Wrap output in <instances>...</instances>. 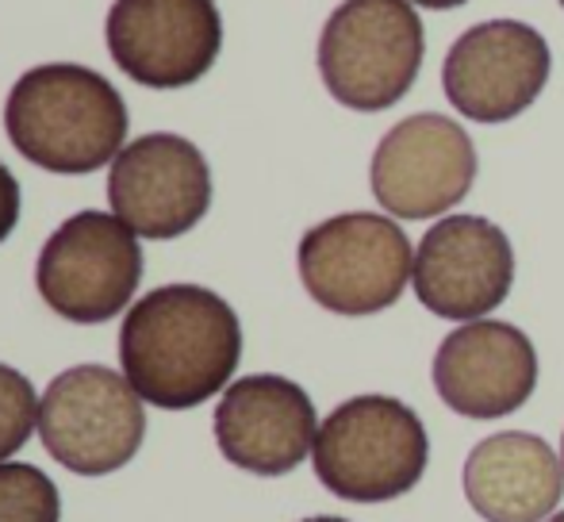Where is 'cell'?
<instances>
[{"instance_id":"obj_1","label":"cell","mask_w":564,"mask_h":522,"mask_svg":"<svg viewBox=\"0 0 564 522\" xmlns=\"http://www.w3.org/2000/svg\"><path fill=\"white\" fill-rule=\"evenodd\" d=\"M119 361L131 389L165 411L200 407L242 361V323L219 292L165 284L127 312Z\"/></svg>"},{"instance_id":"obj_2","label":"cell","mask_w":564,"mask_h":522,"mask_svg":"<svg viewBox=\"0 0 564 522\" xmlns=\"http://www.w3.org/2000/svg\"><path fill=\"white\" fill-rule=\"evenodd\" d=\"M4 131L39 170L77 177L119 157L127 139V105L105 74L54 62L28 69L12 85Z\"/></svg>"},{"instance_id":"obj_3","label":"cell","mask_w":564,"mask_h":522,"mask_svg":"<svg viewBox=\"0 0 564 522\" xmlns=\"http://www.w3.org/2000/svg\"><path fill=\"white\" fill-rule=\"evenodd\" d=\"M315 477L349 503H388L423 480L431 438L415 411L395 395H354L315 434Z\"/></svg>"},{"instance_id":"obj_4","label":"cell","mask_w":564,"mask_h":522,"mask_svg":"<svg viewBox=\"0 0 564 522\" xmlns=\"http://www.w3.org/2000/svg\"><path fill=\"white\" fill-rule=\"evenodd\" d=\"M423 20L408 0H341L319 35L327 93L354 112L400 105L423 66Z\"/></svg>"},{"instance_id":"obj_5","label":"cell","mask_w":564,"mask_h":522,"mask_svg":"<svg viewBox=\"0 0 564 522\" xmlns=\"http://www.w3.org/2000/svg\"><path fill=\"white\" fill-rule=\"evenodd\" d=\"M300 281L307 296L335 315H377L403 296L415 250L395 219L346 211L315 224L300 239Z\"/></svg>"},{"instance_id":"obj_6","label":"cell","mask_w":564,"mask_h":522,"mask_svg":"<svg viewBox=\"0 0 564 522\" xmlns=\"http://www.w3.org/2000/svg\"><path fill=\"white\" fill-rule=\"evenodd\" d=\"M46 454L77 477H108L139 454L147 438L142 395L105 366H74L39 400Z\"/></svg>"},{"instance_id":"obj_7","label":"cell","mask_w":564,"mask_h":522,"mask_svg":"<svg viewBox=\"0 0 564 522\" xmlns=\"http://www.w3.org/2000/svg\"><path fill=\"white\" fill-rule=\"evenodd\" d=\"M142 281L134 231L108 211H77L51 239L35 265L39 296L69 323H108L131 304Z\"/></svg>"},{"instance_id":"obj_8","label":"cell","mask_w":564,"mask_h":522,"mask_svg":"<svg viewBox=\"0 0 564 522\" xmlns=\"http://www.w3.org/2000/svg\"><path fill=\"white\" fill-rule=\"evenodd\" d=\"M372 196L395 219H434L457 208L476 181V146L438 112L400 120L372 154Z\"/></svg>"},{"instance_id":"obj_9","label":"cell","mask_w":564,"mask_h":522,"mask_svg":"<svg viewBox=\"0 0 564 522\" xmlns=\"http://www.w3.org/2000/svg\"><path fill=\"white\" fill-rule=\"evenodd\" d=\"M105 35L116 66L131 81L185 89L216 66L224 15L216 0H116Z\"/></svg>"},{"instance_id":"obj_10","label":"cell","mask_w":564,"mask_h":522,"mask_svg":"<svg viewBox=\"0 0 564 522\" xmlns=\"http://www.w3.org/2000/svg\"><path fill=\"white\" fill-rule=\"evenodd\" d=\"M108 204L142 239H181L212 208L208 157L181 134H142L112 162Z\"/></svg>"},{"instance_id":"obj_11","label":"cell","mask_w":564,"mask_h":522,"mask_svg":"<svg viewBox=\"0 0 564 522\" xmlns=\"http://www.w3.org/2000/svg\"><path fill=\"white\" fill-rule=\"evenodd\" d=\"M550 66L553 54L542 31L522 20H488L449 46L442 85L460 116L476 123H507L542 97Z\"/></svg>"},{"instance_id":"obj_12","label":"cell","mask_w":564,"mask_h":522,"mask_svg":"<svg viewBox=\"0 0 564 522\" xmlns=\"http://www.w3.org/2000/svg\"><path fill=\"white\" fill-rule=\"evenodd\" d=\"M411 284L438 319H484L514 284L511 239L484 216L438 219L415 250Z\"/></svg>"},{"instance_id":"obj_13","label":"cell","mask_w":564,"mask_h":522,"mask_svg":"<svg viewBox=\"0 0 564 522\" xmlns=\"http://www.w3.org/2000/svg\"><path fill=\"white\" fill-rule=\"evenodd\" d=\"M434 389L465 418L511 415L538 389L534 342L514 323H460L434 354Z\"/></svg>"},{"instance_id":"obj_14","label":"cell","mask_w":564,"mask_h":522,"mask_svg":"<svg viewBox=\"0 0 564 522\" xmlns=\"http://www.w3.org/2000/svg\"><path fill=\"white\" fill-rule=\"evenodd\" d=\"M315 403L296 381L253 373L235 381L216 407V442L230 465L284 477L315 449Z\"/></svg>"},{"instance_id":"obj_15","label":"cell","mask_w":564,"mask_h":522,"mask_svg":"<svg viewBox=\"0 0 564 522\" xmlns=\"http://www.w3.org/2000/svg\"><path fill=\"white\" fill-rule=\"evenodd\" d=\"M465 496L488 522H542L564 496L561 457L538 434H491L468 454Z\"/></svg>"},{"instance_id":"obj_16","label":"cell","mask_w":564,"mask_h":522,"mask_svg":"<svg viewBox=\"0 0 564 522\" xmlns=\"http://www.w3.org/2000/svg\"><path fill=\"white\" fill-rule=\"evenodd\" d=\"M62 500L54 480L35 465L0 461V522H58Z\"/></svg>"},{"instance_id":"obj_17","label":"cell","mask_w":564,"mask_h":522,"mask_svg":"<svg viewBox=\"0 0 564 522\" xmlns=\"http://www.w3.org/2000/svg\"><path fill=\"white\" fill-rule=\"evenodd\" d=\"M39 426V400L31 381L12 366H0V461L28 446Z\"/></svg>"},{"instance_id":"obj_18","label":"cell","mask_w":564,"mask_h":522,"mask_svg":"<svg viewBox=\"0 0 564 522\" xmlns=\"http://www.w3.org/2000/svg\"><path fill=\"white\" fill-rule=\"evenodd\" d=\"M15 224H20V181L0 162V242L15 231Z\"/></svg>"},{"instance_id":"obj_19","label":"cell","mask_w":564,"mask_h":522,"mask_svg":"<svg viewBox=\"0 0 564 522\" xmlns=\"http://www.w3.org/2000/svg\"><path fill=\"white\" fill-rule=\"evenodd\" d=\"M408 4H423V8H434V12H446V8H460L468 0H408Z\"/></svg>"},{"instance_id":"obj_20","label":"cell","mask_w":564,"mask_h":522,"mask_svg":"<svg viewBox=\"0 0 564 522\" xmlns=\"http://www.w3.org/2000/svg\"><path fill=\"white\" fill-rule=\"evenodd\" d=\"M304 522H349V519H335V515H315V519H304Z\"/></svg>"},{"instance_id":"obj_21","label":"cell","mask_w":564,"mask_h":522,"mask_svg":"<svg viewBox=\"0 0 564 522\" xmlns=\"http://www.w3.org/2000/svg\"><path fill=\"white\" fill-rule=\"evenodd\" d=\"M550 522H564V511H561V515H550Z\"/></svg>"},{"instance_id":"obj_22","label":"cell","mask_w":564,"mask_h":522,"mask_svg":"<svg viewBox=\"0 0 564 522\" xmlns=\"http://www.w3.org/2000/svg\"><path fill=\"white\" fill-rule=\"evenodd\" d=\"M561 461H564V442H561Z\"/></svg>"},{"instance_id":"obj_23","label":"cell","mask_w":564,"mask_h":522,"mask_svg":"<svg viewBox=\"0 0 564 522\" xmlns=\"http://www.w3.org/2000/svg\"><path fill=\"white\" fill-rule=\"evenodd\" d=\"M561 4H564V0H561Z\"/></svg>"}]
</instances>
